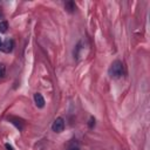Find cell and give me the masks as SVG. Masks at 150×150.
<instances>
[{
	"label": "cell",
	"instance_id": "6da1fadb",
	"mask_svg": "<svg viewBox=\"0 0 150 150\" xmlns=\"http://www.w3.org/2000/svg\"><path fill=\"white\" fill-rule=\"evenodd\" d=\"M109 75L111 77H121L123 75V63L120 61V60H116L111 63V66L109 67V70H108Z\"/></svg>",
	"mask_w": 150,
	"mask_h": 150
},
{
	"label": "cell",
	"instance_id": "7a4b0ae2",
	"mask_svg": "<svg viewBox=\"0 0 150 150\" xmlns=\"http://www.w3.org/2000/svg\"><path fill=\"white\" fill-rule=\"evenodd\" d=\"M64 129V120L62 117H57L54 120L52 124V130L54 132H62Z\"/></svg>",
	"mask_w": 150,
	"mask_h": 150
},
{
	"label": "cell",
	"instance_id": "3957f363",
	"mask_svg": "<svg viewBox=\"0 0 150 150\" xmlns=\"http://www.w3.org/2000/svg\"><path fill=\"white\" fill-rule=\"evenodd\" d=\"M13 47H14V41H13L12 39H6V40L1 43L0 49H1L2 52H5V53H9V52L13 50Z\"/></svg>",
	"mask_w": 150,
	"mask_h": 150
},
{
	"label": "cell",
	"instance_id": "277c9868",
	"mask_svg": "<svg viewBox=\"0 0 150 150\" xmlns=\"http://www.w3.org/2000/svg\"><path fill=\"white\" fill-rule=\"evenodd\" d=\"M34 102H35V105L38 108H43L45 107V98L40 93H36L34 95Z\"/></svg>",
	"mask_w": 150,
	"mask_h": 150
},
{
	"label": "cell",
	"instance_id": "5b68a950",
	"mask_svg": "<svg viewBox=\"0 0 150 150\" xmlns=\"http://www.w3.org/2000/svg\"><path fill=\"white\" fill-rule=\"evenodd\" d=\"M64 7H66V9H67L69 13H73V12L75 11V8H76V5H75V2H73V1H68V2H66Z\"/></svg>",
	"mask_w": 150,
	"mask_h": 150
},
{
	"label": "cell",
	"instance_id": "8992f818",
	"mask_svg": "<svg viewBox=\"0 0 150 150\" xmlns=\"http://www.w3.org/2000/svg\"><path fill=\"white\" fill-rule=\"evenodd\" d=\"M8 29L7 21H0V33H6Z\"/></svg>",
	"mask_w": 150,
	"mask_h": 150
},
{
	"label": "cell",
	"instance_id": "52a82bcc",
	"mask_svg": "<svg viewBox=\"0 0 150 150\" xmlns=\"http://www.w3.org/2000/svg\"><path fill=\"white\" fill-rule=\"evenodd\" d=\"M5 74H6V68L2 63H0V77H4Z\"/></svg>",
	"mask_w": 150,
	"mask_h": 150
},
{
	"label": "cell",
	"instance_id": "ba28073f",
	"mask_svg": "<svg viewBox=\"0 0 150 150\" xmlns=\"http://www.w3.org/2000/svg\"><path fill=\"white\" fill-rule=\"evenodd\" d=\"M94 125H95V118L90 117V120H89V128H93Z\"/></svg>",
	"mask_w": 150,
	"mask_h": 150
},
{
	"label": "cell",
	"instance_id": "9c48e42d",
	"mask_svg": "<svg viewBox=\"0 0 150 150\" xmlns=\"http://www.w3.org/2000/svg\"><path fill=\"white\" fill-rule=\"evenodd\" d=\"M5 146H6V149H7V150H13V148H12V145H9L8 143H7V144H6Z\"/></svg>",
	"mask_w": 150,
	"mask_h": 150
},
{
	"label": "cell",
	"instance_id": "30bf717a",
	"mask_svg": "<svg viewBox=\"0 0 150 150\" xmlns=\"http://www.w3.org/2000/svg\"><path fill=\"white\" fill-rule=\"evenodd\" d=\"M68 150H80V149H79L77 146H73V148H69Z\"/></svg>",
	"mask_w": 150,
	"mask_h": 150
},
{
	"label": "cell",
	"instance_id": "8fae6325",
	"mask_svg": "<svg viewBox=\"0 0 150 150\" xmlns=\"http://www.w3.org/2000/svg\"><path fill=\"white\" fill-rule=\"evenodd\" d=\"M0 19H2V13L0 12Z\"/></svg>",
	"mask_w": 150,
	"mask_h": 150
},
{
	"label": "cell",
	"instance_id": "7c38bea8",
	"mask_svg": "<svg viewBox=\"0 0 150 150\" xmlns=\"http://www.w3.org/2000/svg\"><path fill=\"white\" fill-rule=\"evenodd\" d=\"M1 43H2V41H1V38H0V46H1Z\"/></svg>",
	"mask_w": 150,
	"mask_h": 150
}]
</instances>
